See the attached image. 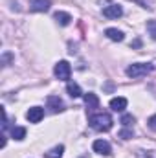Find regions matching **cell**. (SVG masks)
I'll list each match as a JSON object with an SVG mask.
<instances>
[{"label":"cell","instance_id":"cell-1","mask_svg":"<svg viewBox=\"0 0 156 158\" xmlns=\"http://www.w3.org/2000/svg\"><path fill=\"white\" fill-rule=\"evenodd\" d=\"M90 125H92V129H96V131H101V132H107V131H110L112 129V125H114V121H112V116L110 114H107V112H99V114H94V116H90Z\"/></svg>","mask_w":156,"mask_h":158},{"label":"cell","instance_id":"cell-2","mask_svg":"<svg viewBox=\"0 0 156 158\" xmlns=\"http://www.w3.org/2000/svg\"><path fill=\"white\" fill-rule=\"evenodd\" d=\"M151 70H153V66H151V64H145V63H134V64L127 66L125 74H127L129 77L136 79V77H142V76H147Z\"/></svg>","mask_w":156,"mask_h":158},{"label":"cell","instance_id":"cell-3","mask_svg":"<svg viewBox=\"0 0 156 158\" xmlns=\"http://www.w3.org/2000/svg\"><path fill=\"white\" fill-rule=\"evenodd\" d=\"M53 74L59 81H68L70 79V74H72V66L68 61H59L53 68Z\"/></svg>","mask_w":156,"mask_h":158},{"label":"cell","instance_id":"cell-4","mask_svg":"<svg viewBox=\"0 0 156 158\" xmlns=\"http://www.w3.org/2000/svg\"><path fill=\"white\" fill-rule=\"evenodd\" d=\"M92 147H94V151L97 155H103V156H110L112 155V147H110V143L107 140H96Z\"/></svg>","mask_w":156,"mask_h":158},{"label":"cell","instance_id":"cell-5","mask_svg":"<svg viewBox=\"0 0 156 158\" xmlns=\"http://www.w3.org/2000/svg\"><path fill=\"white\" fill-rule=\"evenodd\" d=\"M42 118H44V109H40V107H31L26 112V119L30 123H39Z\"/></svg>","mask_w":156,"mask_h":158},{"label":"cell","instance_id":"cell-6","mask_svg":"<svg viewBox=\"0 0 156 158\" xmlns=\"http://www.w3.org/2000/svg\"><path fill=\"white\" fill-rule=\"evenodd\" d=\"M46 103H48V109H50L51 112H63V110H64V103L61 101L59 96H50V98L46 99Z\"/></svg>","mask_w":156,"mask_h":158},{"label":"cell","instance_id":"cell-7","mask_svg":"<svg viewBox=\"0 0 156 158\" xmlns=\"http://www.w3.org/2000/svg\"><path fill=\"white\" fill-rule=\"evenodd\" d=\"M51 2L50 0H30V9L31 11H39V13H46L50 9Z\"/></svg>","mask_w":156,"mask_h":158},{"label":"cell","instance_id":"cell-8","mask_svg":"<svg viewBox=\"0 0 156 158\" xmlns=\"http://www.w3.org/2000/svg\"><path fill=\"white\" fill-rule=\"evenodd\" d=\"M103 15H105L107 19H119V17L123 15V9H121V6H117V4H110V6H107V7L103 9Z\"/></svg>","mask_w":156,"mask_h":158},{"label":"cell","instance_id":"cell-9","mask_svg":"<svg viewBox=\"0 0 156 158\" xmlns=\"http://www.w3.org/2000/svg\"><path fill=\"white\" fill-rule=\"evenodd\" d=\"M83 98H84V105H86V109H88V110H94V109H97V107H99V98H97L96 94L88 92V94H84Z\"/></svg>","mask_w":156,"mask_h":158},{"label":"cell","instance_id":"cell-10","mask_svg":"<svg viewBox=\"0 0 156 158\" xmlns=\"http://www.w3.org/2000/svg\"><path fill=\"white\" fill-rule=\"evenodd\" d=\"M110 109L114 112H123L127 109V99L125 98H114V99H110Z\"/></svg>","mask_w":156,"mask_h":158},{"label":"cell","instance_id":"cell-11","mask_svg":"<svg viewBox=\"0 0 156 158\" xmlns=\"http://www.w3.org/2000/svg\"><path fill=\"white\" fill-rule=\"evenodd\" d=\"M105 35L110 40H114V42H121V40L125 39V37H123V31H119L116 28H107V30H105Z\"/></svg>","mask_w":156,"mask_h":158},{"label":"cell","instance_id":"cell-12","mask_svg":"<svg viewBox=\"0 0 156 158\" xmlns=\"http://www.w3.org/2000/svg\"><path fill=\"white\" fill-rule=\"evenodd\" d=\"M66 92H68L72 98H81V96H83V90H81V86H79L77 83H72V81L66 85Z\"/></svg>","mask_w":156,"mask_h":158},{"label":"cell","instance_id":"cell-13","mask_svg":"<svg viewBox=\"0 0 156 158\" xmlns=\"http://www.w3.org/2000/svg\"><path fill=\"white\" fill-rule=\"evenodd\" d=\"M53 19H55L61 26H68V24H70V20H72V17H70L68 13H64V11H57V13L53 15Z\"/></svg>","mask_w":156,"mask_h":158},{"label":"cell","instance_id":"cell-14","mask_svg":"<svg viewBox=\"0 0 156 158\" xmlns=\"http://www.w3.org/2000/svg\"><path fill=\"white\" fill-rule=\"evenodd\" d=\"M63 153H64V145H55L44 155V158H63Z\"/></svg>","mask_w":156,"mask_h":158},{"label":"cell","instance_id":"cell-15","mask_svg":"<svg viewBox=\"0 0 156 158\" xmlns=\"http://www.w3.org/2000/svg\"><path fill=\"white\" fill-rule=\"evenodd\" d=\"M11 136L15 140H24L26 138V129L24 127H13L11 129Z\"/></svg>","mask_w":156,"mask_h":158},{"label":"cell","instance_id":"cell-16","mask_svg":"<svg viewBox=\"0 0 156 158\" xmlns=\"http://www.w3.org/2000/svg\"><path fill=\"white\" fill-rule=\"evenodd\" d=\"M134 121H136V119H134V116H132V114H125V116L121 118L123 127H132V125H134Z\"/></svg>","mask_w":156,"mask_h":158},{"label":"cell","instance_id":"cell-17","mask_svg":"<svg viewBox=\"0 0 156 158\" xmlns=\"http://www.w3.org/2000/svg\"><path fill=\"white\" fill-rule=\"evenodd\" d=\"M132 136H134L132 129H123V131L119 132V138H123V140H129V138H132Z\"/></svg>","mask_w":156,"mask_h":158},{"label":"cell","instance_id":"cell-18","mask_svg":"<svg viewBox=\"0 0 156 158\" xmlns=\"http://www.w3.org/2000/svg\"><path fill=\"white\" fill-rule=\"evenodd\" d=\"M147 30L151 31V37H153V39H156V20L147 22Z\"/></svg>","mask_w":156,"mask_h":158},{"label":"cell","instance_id":"cell-19","mask_svg":"<svg viewBox=\"0 0 156 158\" xmlns=\"http://www.w3.org/2000/svg\"><path fill=\"white\" fill-rule=\"evenodd\" d=\"M138 158H156V151H140Z\"/></svg>","mask_w":156,"mask_h":158},{"label":"cell","instance_id":"cell-20","mask_svg":"<svg viewBox=\"0 0 156 158\" xmlns=\"http://www.w3.org/2000/svg\"><path fill=\"white\" fill-rule=\"evenodd\" d=\"M147 125H149V129H151V131H154V132H156V114H153V116L149 118Z\"/></svg>","mask_w":156,"mask_h":158}]
</instances>
